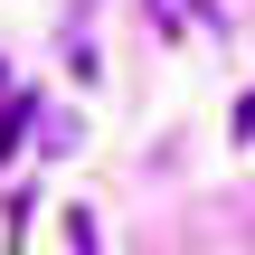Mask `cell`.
<instances>
[{
	"mask_svg": "<svg viewBox=\"0 0 255 255\" xmlns=\"http://www.w3.org/2000/svg\"><path fill=\"white\" fill-rule=\"evenodd\" d=\"M142 9H151V28H170V38H199V47L227 38V9H218V0H142Z\"/></svg>",
	"mask_w": 255,
	"mask_h": 255,
	"instance_id": "obj_1",
	"label": "cell"
},
{
	"mask_svg": "<svg viewBox=\"0 0 255 255\" xmlns=\"http://www.w3.org/2000/svg\"><path fill=\"white\" fill-rule=\"evenodd\" d=\"M28 123H38V95H9V114H0V161L28 142Z\"/></svg>",
	"mask_w": 255,
	"mask_h": 255,
	"instance_id": "obj_2",
	"label": "cell"
},
{
	"mask_svg": "<svg viewBox=\"0 0 255 255\" xmlns=\"http://www.w3.org/2000/svg\"><path fill=\"white\" fill-rule=\"evenodd\" d=\"M237 142H255V95H246V104H237Z\"/></svg>",
	"mask_w": 255,
	"mask_h": 255,
	"instance_id": "obj_3",
	"label": "cell"
}]
</instances>
